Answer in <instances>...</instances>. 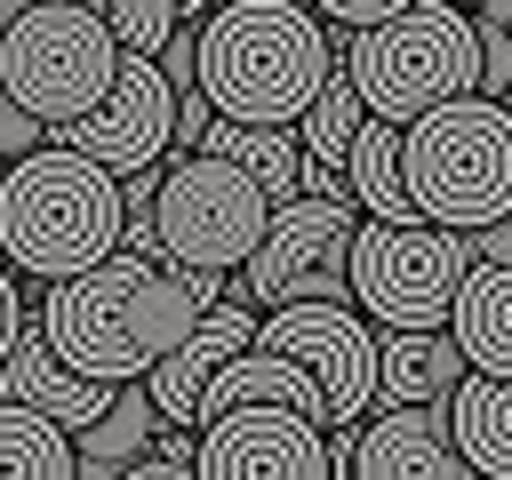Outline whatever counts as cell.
I'll use <instances>...</instances> for the list:
<instances>
[{"instance_id": "obj_1", "label": "cell", "mask_w": 512, "mask_h": 480, "mask_svg": "<svg viewBox=\"0 0 512 480\" xmlns=\"http://www.w3.org/2000/svg\"><path fill=\"white\" fill-rule=\"evenodd\" d=\"M224 296H232L224 272H176V264L120 248L112 264H96L80 280L40 288V336L56 344L64 368H80L96 384H144Z\"/></svg>"}, {"instance_id": "obj_2", "label": "cell", "mask_w": 512, "mask_h": 480, "mask_svg": "<svg viewBox=\"0 0 512 480\" xmlns=\"http://www.w3.org/2000/svg\"><path fill=\"white\" fill-rule=\"evenodd\" d=\"M336 72L328 16L312 0H224L200 24V88L224 120L296 128Z\"/></svg>"}, {"instance_id": "obj_3", "label": "cell", "mask_w": 512, "mask_h": 480, "mask_svg": "<svg viewBox=\"0 0 512 480\" xmlns=\"http://www.w3.org/2000/svg\"><path fill=\"white\" fill-rule=\"evenodd\" d=\"M120 240H128V176H112L104 160H88L72 144H40V152L8 160L0 264L56 288V280H80V272L112 264Z\"/></svg>"}, {"instance_id": "obj_4", "label": "cell", "mask_w": 512, "mask_h": 480, "mask_svg": "<svg viewBox=\"0 0 512 480\" xmlns=\"http://www.w3.org/2000/svg\"><path fill=\"white\" fill-rule=\"evenodd\" d=\"M344 72L368 96V120L416 128L424 112H440L456 96H480V24L448 0H416V8L352 32Z\"/></svg>"}, {"instance_id": "obj_5", "label": "cell", "mask_w": 512, "mask_h": 480, "mask_svg": "<svg viewBox=\"0 0 512 480\" xmlns=\"http://www.w3.org/2000/svg\"><path fill=\"white\" fill-rule=\"evenodd\" d=\"M400 168L408 200L424 224L448 232H488L512 216V104L496 96H456L400 128Z\"/></svg>"}, {"instance_id": "obj_6", "label": "cell", "mask_w": 512, "mask_h": 480, "mask_svg": "<svg viewBox=\"0 0 512 480\" xmlns=\"http://www.w3.org/2000/svg\"><path fill=\"white\" fill-rule=\"evenodd\" d=\"M120 56H128V48H120V32H112L104 8L40 0V8H24V16L8 24V40H0V88L64 136L72 120H88V112L112 96Z\"/></svg>"}, {"instance_id": "obj_7", "label": "cell", "mask_w": 512, "mask_h": 480, "mask_svg": "<svg viewBox=\"0 0 512 480\" xmlns=\"http://www.w3.org/2000/svg\"><path fill=\"white\" fill-rule=\"evenodd\" d=\"M480 248L472 232L448 224H360L352 232V304L392 336V328H448L456 296L472 280Z\"/></svg>"}, {"instance_id": "obj_8", "label": "cell", "mask_w": 512, "mask_h": 480, "mask_svg": "<svg viewBox=\"0 0 512 480\" xmlns=\"http://www.w3.org/2000/svg\"><path fill=\"white\" fill-rule=\"evenodd\" d=\"M152 216H160V248L176 272H240L272 232V192L216 152H176L160 168Z\"/></svg>"}, {"instance_id": "obj_9", "label": "cell", "mask_w": 512, "mask_h": 480, "mask_svg": "<svg viewBox=\"0 0 512 480\" xmlns=\"http://www.w3.org/2000/svg\"><path fill=\"white\" fill-rule=\"evenodd\" d=\"M352 200H288L272 208L264 248L240 264L232 296L248 312H280V304H352Z\"/></svg>"}, {"instance_id": "obj_10", "label": "cell", "mask_w": 512, "mask_h": 480, "mask_svg": "<svg viewBox=\"0 0 512 480\" xmlns=\"http://www.w3.org/2000/svg\"><path fill=\"white\" fill-rule=\"evenodd\" d=\"M264 352H288L296 368H312V384L328 392V424L352 432L376 416L384 392V328L360 304H280L256 328Z\"/></svg>"}, {"instance_id": "obj_11", "label": "cell", "mask_w": 512, "mask_h": 480, "mask_svg": "<svg viewBox=\"0 0 512 480\" xmlns=\"http://www.w3.org/2000/svg\"><path fill=\"white\" fill-rule=\"evenodd\" d=\"M56 144L104 160L112 176H144V168H160V160L176 152V88H168L160 56H120L112 96H104L88 120H72Z\"/></svg>"}, {"instance_id": "obj_12", "label": "cell", "mask_w": 512, "mask_h": 480, "mask_svg": "<svg viewBox=\"0 0 512 480\" xmlns=\"http://www.w3.org/2000/svg\"><path fill=\"white\" fill-rule=\"evenodd\" d=\"M200 480H336V456L312 416L288 408H240L200 432Z\"/></svg>"}, {"instance_id": "obj_13", "label": "cell", "mask_w": 512, "mask_h": 480, "mask_svg": "<svg viewBox=\"0 0 512 480\" xmlns=\"http://www.w3.org/2000/svg\"><path fill=\"white\" fill-rule=\"evenodd\" d=\"M256 328H264V320H256L240 296L208 304V320H200V328H192V336H184V344H176V352L144 376L152 408H160L168 424H192V416H200V392H208V384H216L240 352H256Z\"/></svg>"}, {"instance_id": "obj_14", "label": "cell", "mask_w": 512, "mask_h": 480, "mask_svg": "<svg viewBox=\"0 0 512 480\" xmlns=\"http://www.w3.org/2000/svg\"><path fill=\"white\" fill-rule=\"evenodd\" d=\"M352 480H480L448 432V408H376L352 448Z\"/></svg>"}, {"instance_id": "obj_15", "label": "cell", "mask_w": 512, "mask_h": 480, "mask_svg": "<svg viewBox=\"0 0 512 480\" xmlns=\"http://www.w3.org/2000/svg\"><path fill=\"white\" fill-rule=\"evenodd\" d=\"M128 384H96V376H80V368H64L56 360V344L32 328L16 352H8V368H0V400H16V408H40V416H56L64 432H88L96 416H112V400H120Z\"/></svg>"}, {"instance_id": "obj_16", "label": "cell", "mask_w": 512, "mask_h": 480, "mask_svg": "<svg viewBox=\"0 0 512 480\" xmlns=\"http://www.w3.org/2000/svg\"><path fill=\"white\" fill-rule=\"evenodd\" d=\"M240 408H288V416H312V424H328V392L312 384V368H296L288 352H240L208 392H200V432L208 424H224V416H240Z\"/></svg>"}, {"instance_id": "obj_17", "label": "cell", "mask_w": 512, "mask_h": 480, "mask_svg": "<svg viewBox=\"0 0 512 480\" xmlns=\"http://www.w3.org/2000/svg\"><path fill=\"white\" fill-rule=\"evenodd\" d=\"M464 376H472V360H464V344L448 328H392L384 336V392H376V408H448Z\"/></svg>"}, {"instance_id": "obj_18", "label": "cell", "mask_w": 512, "mask_h": 480, "mask_svg": "<svg viewBox=\"0 0 512 480\" xmlns=\"http://www.w3.org/2000/svg\"><path fill=\"white\" fill-rule=\"evenodd\" d=\"M448 432L480 480H512V376H464L448 400Z\"/></svg>"}, {"instance_id": "obj_19", "label": "cell", "mask_w": 512, "mask_h": 480, "mask_svg": "<svg viewBox=\"0 0 512 480\" xmlns=\"http://www.w3.org/2000/svg\"><path fill=\"white\" fill-rule=\"evenodd\" d=\"M448 336L464 344V360L480 376H512V264H472Z\"/></svg>"}, {"instance_id": "obj_20", "label": "cell", "mask_w": 512, "mask_h": 480, "mask_svg": "<svg viewBox=\"0 0 512 480\" xmlns=\"http://www.w3.org/2000/svg\"><path fill=\"white\" fill-rule=\"evenodd\" d=\"M200 152L248 168V176L272 192V208L304 200V136H296V128H248V120H224V112H216V128H208Z\"/></svg>"}, {"instance_id": "obj_21", "label": "cell", "mask_w": 512, "mask_h": 480, "mask_svg": "<svg viewBox=\"0 0 512 480\" xmlns=\"http://www.w3.org/2000/svg\"><path fill=\"white\" fill-rule=\"evenodd\" d=\"M72 440H80V480H120L128 464H144V456L160 448V408H152L144 384H128V392L112 400V416H96V424L72 432Z\"/></svg>"}, {"instance_id": "obj_22", "label": "cell", "mask_w": 512, "mask_h": 480, "mask_svg": "<svg viewBox=\"0 0 512 480\" xmlns=\"http://www.w3.org/2000/svg\"><path fill=\"white\" fill-rule=\"evenodd\" d=\"M344 176H352V200L376 216V224H416V200H408V168H400V128L392 120H368L344 152Z\"/></svg>"}, {"instance_id": "obj_23", "label": "cell", "mask_w": 512, "mask_h": 480, "mask_svg": "<svg viewBox=\"0 0 512 480\" xmlns=\"http://www.w3.org/2000/svg\"><path fill=\"white\" fill-rule=\"evenodd\" d=\"M0 480H80V440L40 408L0 400Z\"/></svg>"}, {"instance_id": "obj_24", "label": "cell", "mask_w": 512, "mask_h": 480, "mask_svg": "<svg viewBox=\"0 0 512 480\" xmlns=\"http://www.w3.org/2000/svg\"><path fill=\"white\" fill-rule=\"evenodd\" d=\"M368 128V96L352 88V72H344V56H336V72H328V88L312 96V112L296 120V136H304V160H328V168H344V152H352V136Z\"/></svg>"}, {"instance_id": "obj_25", "label": "cell", "mask_w": 512, "mask_h": 480, "mask_svg": "<svg viewBox=\"0 0 512 480\" xmlns=\"http://www.w3.org/2000/svg\"><path fill=\"white\" fill-rule=\"evenodd\" d=\"M104 16H112V32H120L128 56H160V48L184 32V8H176V0H112Z\"/></svg>"}, {"instance_id": "obj_26", "label": "cell", "mask_w": 512, "mask_h": 480, "mask_svg": "<svg viewBox=\"0 0 512 480\" xmlns=\"http://www.w3.org/2000/svg\"><path fill=\"white\" fill-rule=\"evenodd\" d=\"M40 144H56V128H48L40 112H24V104L0 88V160H24V152H40Z\"/></svg>"}, {"instance_id": "obj_27", "label": "cell", "mask_w": 512, "mask_h": 480, "mask_svg": "<svg viewBox=\"0 0 512 480\" xmlns=\"http://www.w3.org/2000/svg\"><path fill=\"white\" fill-rule=\"evenodd\" d=\"M160 72H168V88H176V96H192V88H200V24H184V32L160 48Z\"/></svg>"}, {"instance_id": "obj_28", "label": "cell", "mask_w": 512, "mask_h": 480, "mask_svg": "<svg viewBox=\"0 0 512 480\" xmlns=\"http://www.w3.org/2000/svg\"><path fill=\"white\" fill-rule=\"evenodd\" d=\"M336 32H368V24H384V16H400V8H416V0H312Z\"/></svg>"}, {"instance_id": "obj_29", "label": "cell", "mask_w": 512, "mask_h": 480, "mask_svg": "<svg viewBox=\"0 0 512 480\" xmlns=\"http://www.w3.org/2000/svg\"><path fill=\"white\" fill-rule=\"evenodd\" d=\"M32 328H24V296H16V264H0V368H8V352L24 344Z\"/></svg>"}, {"instance_id": "obj_30", "label": "cell", "mask_w": 512, "mask_h": 480, "mask_svg": "<svg viewBox=\"0 0 512 480\" xmlns=\"http://www.w3.org/2000/svg\"><path fill=\"white\" fill-rule=\"evenodd\" d=\"M304 192H312V200H352V176L328 168V160H304Z\"/></svg>"}, {"instance_id": "obj_31", "label": "cell", "mask_w": 512, "mask_h": 480, "mask_svg": "<svg viewBox=\"0 0 512 480\" xmlns=\"http://www.w3.org/2000/svg\"><path fill=\"white\" fill-rule=\"evenodd\" d=\"M472 248H480V264H512V216L488 224V232H472Z\"/></svg>"}, {"instance_id": "obj_32", "label": "cell", "mask_w": 512, "mask_h": 480, "mask_svg": "<svg viewBox=\"0 0 512 480\" xmlns=\"http://www.w3.org/2000/svg\"><path fill=\"white\" fill-rule=\"evenodd\" d=\"M120 480H200L192 464H176V456H144V464H128Z\"/></svg>"}, {"instance_id": "obj_33", "label": "cell", "mask_w": 512, "mask_h": 480, "mask_svg": "<svg viewBox=\"0 0 512 480\" xmlns=\"http://www.w3.org/2000/svg\"><path fill=\"white\" fill-rule=\"evenodd\" d=\"M24 8H40V0H0V40H8V24H16Z\"/></svg>"}, {"instance_id": "obj_34", "label": "cell", "mask_w": 512, "mask_h": 480, "mask_svg": "<svg viewBox=\"0 0 512 480\" xmlns=\"http://www.w3.org/2000/svg\"><path fill=\"white\" fill-rule=\"evenodd\" d=\"M448 8H464V16H472V8H488V0H448Z\"/></svg>"}, {"instance_id": "obj_35", "label": "cell", "mask_w": 512, "mask_h": 480, "mask_svg": "<svg viewBox=\"0 0 512 480\" xmlns=\"http://www.w3.org/2000/svg\"><path fill=\"white\" fill-rule=\"evenodd\" d=\"M72 8H112V0H72Z\"/></svg>"}, {"instance_id": "obj_36", "label": "cell", "mask_w": 512, "mask_h": 480, "mask_svg": "<svg viewBox=\"0 0 512 480\" xmlns=\"http://www.w3.org/2000/svg\"><path fill=\"white\" fill-rule=\"evenodd\" d=\"M0 184H8V160H0Z\"/></svg>"}]
</instances>
